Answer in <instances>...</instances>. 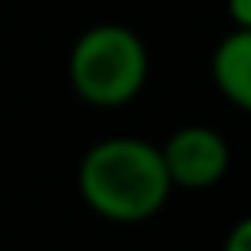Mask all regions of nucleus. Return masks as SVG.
Wrapping results in <instances>:
<instances>
[{"label":"nucleus","mask_w":251,"mask_h":251,"mask_svg":"<svg viewBox=\"0 0 251 251\" xmlns=\"http://www.w3.org/2000/svg\"><path fill=\"white\" fill-rule=\"evenodd\" d=\"M79 200L110 224H145L172 196L158 145L145 138H103L86 148L76 169Z\"/></svg>","instance_id":"f257e3e1"},{"label":"nucleus","mask_w":251,"mask_h":251,"mask_svg":"<svg viewBox=\"0 0 251 251\" xmlns=\"http://www.w3.org/2000/svg\"><path fill=\"white\" fill-rule=\"evenodd\" d=\"M69 83L73 93L97 110H117L138 100L148 83V49L141 35L114 21L83 31L69 52Z\"/></svg>","instance_id":"f03ea898"},{"label":"nucleus","mask_w":251,"mask_h":251,"mask_svg":"<svg viewBox=\"0 0 251 251\" xmlns=\"http://www.w3.org/2000/svg\"><path fill=\"white\" fill-rule=\"evenodd\" d=\"M158 155L172 189H189V193L213 189L230 172V145L217 127L206 124L176 127L158 145Z\"/></svg>","instance_id":"7ed1b4c3"},{"label":"nucleus","mask_w":251,"mask_h":251,"mask_svg":"<svg viewBox=\"0 0 251 251\" xmlns=\"http://www.w3.org/2000/svg\"><path fill=\"white\" fill-rule=\"evenodd\" d=\"M210 79L230 107L251 114V31H230L217 42Z\"/></svg>","instance_id":"20e7f679"},{"label":"nucleus","mask_w":251,"mask_h":251,"mask_svg":"<svg viewBox=\"0 0 251 251\" xmlns=\"http://www.w3.org/2000/svg\"><path fill=\"white\" fill-rule=\"evenodd\" d=\"M220 251H251V213L248 217H241L230 230H227V237H224V248Z\"/></svg>","instance_id":"39448f33"},{"label":"nucleus","mask_w":251,"mask_h":251,"mask_svg":"<svg viewBox=\"0 0 251 251\" xmlns=\"http://www.w3.org/2000/svg\"><path fill=\"white\" fill-rule=\"evenodd\" d=\"M227 14L234 21V31H251V0H227Z\"/></svg>","instance_id":"423d86ee"}]
</instances>
